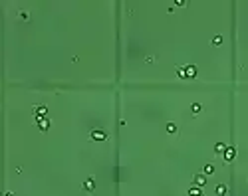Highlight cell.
<instances>
[{"label": "cell", "mask_w": 248, "mask_h": 196, "mask_svg": "<svg viewBox=\"0 0 248 196\" xmlns=\"http://www.w3.org/2000/svg\"><path fill=\"white\" fill-rule=\"evenodd\" d=\"M177 73H179V77H185V68H177Z\"/></svg>", "instance_id": "15"}, {"label": "cell", "mask_w": 248, "mask_h": 196, "mask_svg": "<svg viewBox=\"0 0 248 196\" xmlns=\"http://www.w3.org/2000/svg\"><path fill=\"white\" fill-rule=\"evenodd\" d=\"M34 115H36V119H44L46 115H48V109H46L44 105H38L34 109Z\"/></svg>", "instance_id": "3"}, {"label": "cell", "mask_w": 248, "mask_h": 196, "mask_svg": "<svg viewBox=\"0 0 248 196\" xmlns=\"http://www.w3.org/2000/svg\"><path fill=\"white\" fill-rule=\"evenodd\" d=\"M224 151H226V145L224 143H216V145H214V153H216V155H222Z\"/></svg>", "instance_id": "10"}, {"label": "cell", "mask_w": 248, "mask_h": 196, "mask_svg": "<svg viewBox=\"0 0 248 196\" xmlns=\"http://www.w3.org/2000/svg\"><path fill=\"white\" fill-rule=\"evenodd\" d=\"M214 192H216V196H226L228 194V188H226V184H218L216 188H214Z\"/></svg>", "instance_id": "7"}, {"label": "cell", "mask_w": 248, "mask_h": 196, "mask_svg": "<svg viewBox=\"0 0 248 196\" xmlns=\"http://www.w3.org/2000/svg\"><path fill=\"white\" fill-rule=\"evenodd\" d=\"M200 109H203V107H200V103H193V105H191V111H193V113H199Z\"/></svg>", "instance_id": "13"}, {"label": "cell", "mask_w": 248, "mask_h": 196, "mask_svg": "<svg viewBox=\"0 0 248 196\" xmlns=\"http://www.w3.org/2000/svg\"><path fill=\"white\" fill-rule=\"evenodd\" d=\"M83 190H86V192H93L95 190V180L93 178H86V180H83Z\"/></svg>", "instance_id": "2"}, {"label": "cell", "mask_w": 248, "mask_h": 196, "mask_svg": "<svg viewBox=\"0 0 248 196\" xmlns=\"http://www.w3.org/2000/svg\"><path fill=\"white\" fill-rule=\"evenodd\" d=\"M187 196H203V190H200L199 186H191V188L187 190Z\"/></svg>", "instance_id": "8"}, {"label": "cell", "mask_w": 248, "mask_h": 196, "mask_svg": "<svg viewBox=\"0 0 248 196\" xmlns=\"http://www.w3.org/2000/svg\"><path fill=\"white\" fill-rule=\"evenodd\" d=\"M212 44H214V46H220V44H222V36H214V38H212Z\"/></svg>", "instance_id": "14"}, {"label": "cell", "mask_w": 248, "mask_h": 196, "mask_svg": "<svg viewBox=\"0 0 248 196\" xmlns=\"http://www.w3.org/2000/svg\"><path fill=\"white\" fill-rule=\"evenodd\" d=\"M196 76V68L195 65H187L185 68V77H195Z\"/></svg>", "instance_id": "9"}, {"label": "cell", "mask_w": 248, "mask_h": 196, "mask_svg": "<svg viewBox=\"0 0 248 196\" xmlns=\"http://www.w3.org/2000/svg\"><path fill=\"white\" fill-rule=\"evenodd\" d=\"M193 180H195L196 186H204V184H207V176H204V174H195Z\"/></svg>", "instance_id": "6"}, {"label": "cell", "mask_w": 248, "mask_h": 196, "mask_svg": "<svg viewBox=\"0 0 248 196\" xmlns=\"http://www.w3.org/2000/svg\"><path fill=\"white\" fill-rule=\"evenodd\" d=\"M50 125H52V121H50L48 117H44V119H38V127H40V131H48V129H50Z\"/></svg>", "instance_id": "4"}, {"label": "cell", "mask_w": 248, "mask_h": 196, "mask_svg": "<svg viewBox=\"0 0 248 196\" xmlns=\"http://www.w3.org/2000/svg\"><path fill=\"white\" fill-rule=\"evenodd\" d=\"M214 172V165H204V174H212Z\"/></svg>", "instance_id": "12"}, {"label": "cell", "mask_w": 248, "mask_h": 196, "mask_svg": "<svg viewBox=\"0 0 248 196\" xmlns=\"http://www.w3.org/2000/svg\"><path fill=\"white\" fill-rule=\"evenodd\" d=\"M167 133L175 135V133H177V125H175V123H169V125H167Z\"/></svg>", "instance_id": "11"}, {"label": "cell", "mask_w": 248, "mask_h": 196, "mask_svg": "<svg viewBox=\"0 0 248 196\" xmlns=\"http://www.w3.org/2000/svg\"><path fill=\"white\" fill-rule=\"evenodd\" d=\"M105 137H107V133L103 129H93L91 131V139L93 141H105Z\"/></svg>", "instance_id": "1"}, {"label": "cell", "mask_w": 248, "mask_h": 196, "mask_svg": "<svg viewBox=\"0 0 248 196\" xmlns=\"http://www.w3.org/2000/svg\"><path fill=\"white\" fill-rule=\"evenodd\" d=\"M222 155H224V161H232V158L236 157V149H234V147H226V151L222 153Z\"/></svg>", "instance_id": "5"}]
</instances>
